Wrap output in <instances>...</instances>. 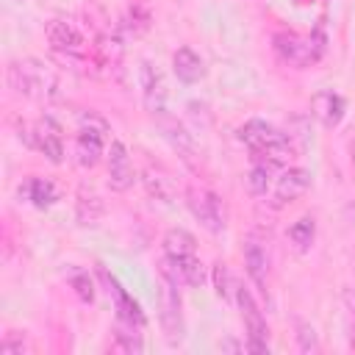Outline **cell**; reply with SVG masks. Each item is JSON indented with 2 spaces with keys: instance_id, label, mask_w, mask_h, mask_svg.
I'll list each match as a JSON object with an SVG mask.
<instances>
[{
  "instance_id": "cell-17",
  "label": "cell",
  "mask_w": 355,
  "mask_h": 355,
  "mask_svg": "<svg viewBox=\"0 0 355 355\" xmlns=\"http://www.w3.org/2000/svg\"><path fill=\"white\" fill-rule=\"evenodd\" d=\"M105 275V272H103ZM105 280H108V291L114 294V302H116V311H119V319L122 322H130V324H136V327H144V313H141V308H139V302L116 283V277H108L105 275Z\"/></svg>"
},
{
  "instance_id": "cell-23",
  "label": "cell",
  "mask_w": 355,
  "mask_h": 355,
  "mask_svg": "<svg viewBox=\"0 0 355 355\" xmlns=\"http://www.w3.org/2000/svg\"><path fill=\"white\" fill-rule=\"evenodd\" d=\"M164 136L178 153H183V158H189L194 153V139L180 122H164Z\"/></svg>"
},
{
  "instance_id": "cell-11",
  "label": "cell",
  "mask_w": 355,
  "mask_h": 355,
  "mask_svg": "<svg viewBox=\"0 0 355 355\" xmlns=\"http://www.w3.org/2000/svg\"><path fill=\"white\" fill-rule=\"evenodd\" d=\"M172 72H175V78L180 80V83H186V86H194V83H200L202 78H205V61L191 50V47H178L175 50V55H172Z\"/></svg>"
},
{
  "instance_id": "cell-18",
  "label": "cell",
  "mask_w": 355,
  "mask_h": 355,
  "mask_svg": "<svg viewBox=\"0 0 355 355\" xmlns=\"http://www.w3.org/2000/svg\"><path fill=\"white\" fill-rule=\"evenodd\" d=\"M103 214H105L103 200H100L94 191L80 189V191H78V200H75V216H78V222H80L83 227H94V225L103 219Z\"/></svg>"
},
{
  "instance_id": "cell-31",
  "label": "cell",
  "mask_w": 355,
  "mask_h": 355,
  "mask_svg": "<svg viewBox=\"0 0 355 355\" xmlns=\"http://www.w3.org/2000/svg\"><path fill=\"white\" fill-rule=\"evenodd\" d=\"M22 349H25V341H22V338H14V336L3 338V344H0V352H3V355H11V352H22Z\"/></svg>"
},
{
  "instance_id": "cell-15",
  "label": "cell",
  "mask_w": 355,
  "mask_h": 355,
  "mask_svg": "<svg viewBox=\"0 0 355 355\" xmlns=\"http://www.w3.org/2000/svg\"><path fill=\"white\" fill-rule=\"evenodd\" d=\"M19 197H25L31 205H36V208L44 211V208H50L58 200V191H55L53 180H47V178H28L19 186Z\"/></svg>"
},
{
  "instance_id": "cell-8",
  "label": "cell",
  "mask_w": 355,
  "mask_h": 355,
  "mask_svg": "<svg viewBox=\"0 0 355 355\" xmlns=\"http://www.w3.org/2000/svg\"><path fill=\"white\" fill-rule=\"evenodd\" d=\"M139 83H141L144 108L153 116L166 114V83H164V75L150 61H141V67H139Z\"/></svg>"
},
{
  "instance_id": "cell-10",
  "label": "cell",
  "mask_w": 355,
  "mask_h": 355,
  "mask_svg": "<svg viewBox=\"0 0 355 355\" xmlns=\"http://www.w3.org/2000/svg\"><path fill=\"white\" fill-rule=\"evenodd\" d=\"M311 114L324 125V128H336L344 119V97L336 94L333 89H322L311 97Z\"/></svg>"
},
{
  "instance_id": "cell-5",
  "label": "cell",
  "mask_w": 355,
  "mask_h": 355,
  "mask_svg": "<svg viewBox=\"0 0 355 355\" xmlns=\"http://www.w3.org/2000/svg\"><path fill=\"white\" fill-rule=\"evenodd\" d=\"M44 36H47L50 47L55 53H61L64 58H75V61L83 58L86 39H83V31L72 19H50L44 25Z\"/></svg>"
},
{
  "instance_id": "cell-14",
  "label": "cell",
  "mask_w": 355,
  "mask_h": 355,
  "mask_svg": "<svg viewBox=\"0 0 355 355\" xmlns=\"http://www.w3.org/2000/svg\"><path fill=\"white\" fill-rule=\"evenodd\" d=\"M33 136H36V147L47 155L50 164H61V161H64V141H61L58 128H55L50 119L39 122V125L33 128Z\"/></svg>"
},
{
  "instance_id": "cell-24",
  "label": "cell",
  "mask_w": 355,
  "mask_h": 355,
  "mask_svg": "<svg viewBox=\"0 0 355 355\" xmlns=\"http://www.w3.org/2000/svg\"><path fill=\"white\" fill-rule=\"evenodd\" d=\"M313 236H316V222L313 216H300L291 227H288V239L297 244V250H308L313 244Z\"/></svg>"
},
{
  "instance_id": "cell-12",
  "label": "cell",
  "mask_w": 355,
  "mask_h": 355,
  "mask_svg": "<svg viewBox=\"0 0 355 355\" xmlns=\"http://www.w3.org/2000/svg\"><path fill=\"white\" fill-rule=\"evenodd\" d=\"M311 189V172L302 166H288L283 169V175L275 183V197L277 202H291L297 197H302Z\"/></svg>"
},
{
  "instance_id": "cell-21",
  "label": "cell",
  "mask_w": 355,
  "mask_h": 355,
  "mask_svg": "<svg viewBox=\"0 0 355 355\" xmlns=\"http://www.w3.org/2000/svg\"><path fill=\"white\" fill-rule=\"evenodd\" d=\"M141 180H144L147 191H150L155 200L169 202V200L175 197V186H172V180H169L164 172H158V169H144V172H141Z\"/></svg>"
},
{
  "instance_id": "cell-16",
  "label": "cell",
  "mask_w": 355,
  "mask_h": 355,
  "mask_svg": "<svg viewBox=\"0 0 355 355\" xmlns=\"http://www.w3.org/2000/svg\"><path fill=\"white\" fill-rule=\"evenodd\" d=\"M244 266H247V275H250V280L261 288V291H266L263 286H266V269H269V258H266V250L255 241V239H250L247 244H244Z\"/></svg>"
},
{
  "instance_id": "cell-28",
  "label": "cell",
  "mask_w": 355,
  "mask_h": 355,
  "mask_svg": "<svg viewBox=\"0 0 355 355\" xmlns=\"http://www.w3.org/2000/svg\"><path fill=\"white\" fill-rule=\"evenodd\" d=\"M297 341H300V349H302V352H316V349H319L316 330H313V324H308V322H297Z\"/></svg>"
},
{
  "instance_id": "cell-13",
  "label": "cell",
  "mask_w": 355,
  "mask_h": 355,
  "mask_svg": "<svg viewBox=\"0 0 355 355\" xmlns=\"http://www.w3.org/2000/svg\"><path fill=\"white\" fill-rule=\"evenodd\" d=\"M103 141H105V133L80 128V133L75 139V158H78V164L86 166V169L97 166L100 158H103Z\"/></svg>"
},
{
  "instance_id": "cell-22",
  "label": "cell",
  "mask_w": 355,
  "mask_h": 355,
  "mask_svg": "<svg viewBox=\"0 0 355 355\" xmlns=\"http://www.w3.org/2000/svg\"><path fill=\"white\" fill-rule=\"evenodd\" d=\"M211 283H214V291H216L219 300H225V302L236 300V280H233L227 263L219 261V263L211 266Z\"/></svg>"
},
{
  "instance_id": "cell-2",
  "label": "cell",
  "mask_w": 355,
  "mask_h": 355,
  "mask_svg": "<svg viewBox=\"0 0 355 355\" xmlns=\"http://www.w3.org/2000/svg\"><path fill=\"white\" fill-rule=\"evenodd\" d=\"M8 83L17 94L25 97H58V75L53 72L50 64H42L39 58L14 61L8 67Z\"/></svg>"
},
{
  "instance_id": "cell-27",
  "label": "cell",
  "mask_w": 355,
  "mask_h": 355,
  "mask_svg": "<svg viewBox=\"0 0 355 355\" xmlns=\"http://www.w3.org/2000/svg\"><path fill=\"white\" fill-rule=\"evenodd\" d=\"M136 330H139L136 324L119 319V327H116V347L125 349V352H141L144 344H141V336H139Z\"/></svg>"
},
{
  "instance_id": "cell-29",
  "label": "cell",
  "mask_w": 355,
  "mask_h": 355,
  "mask_svg": "<svg viewBox=\"0 0 355 355\" xmlns=\"http://www.w3.org/2000/svg\"><path fill=\"white\" fill-rule=\"evenodd\" d=\"M128 28L133 31V33H141V31H147V25H150V14L141 8V6H133L130 8V14H128Z\"/></svg>"
},
{
  "instance_id": "cell-9",
  "label": "cell",
  "mask_w": 355,
  "mask_h": 355,
  "mask_svg": "<svg viewBox=\"0 0 355 355\" xmlns=\"http://www.w3.org/2000/svg\"><path fill=\"white\" fill-rule=\"evenodd\" d=\"M133 166H130V158H128V147L114 139L111 147H108V186L114 191H128L133 186Z\"/></svg>"
},
{
  "instance_id": "cell-25",
  "label": "cell",
  "mask_w": 355,
  "mask_h": 355,
  "mask_svg": "<svg viewBox=\"0 0 355 355\" xmlns=\"http://www.w3.org/2000/svg\"><path fill=\"white\" fill-rule=\"evenodd\" d=\"M67 280H69V286L75 288V294H78L83 302H94V283H92V277H89L86 269L69 266V269H67Z\"/></svg>"
},
{
  "instance_id": "cell-1",
  "label": "cell",
  "mask_w": 355,
  "mask_h": 355,
  "mask_svg": "<svg viewBox=\"0 0 355 355\" xmlns=\"http://www.w3.org/2000/svg\"><path fill=\"white\" fill-rule=\"evenodd\" d=\"M236 136H239L241 144H247V147L255 153V158H263V164H269L272 169H275V166H283L286 158H291V153H294L288 133L277 130L275 125H269V122H263V119H250V122H244Z\"/></svg>"
},
{
  "instance_id": "cell-6",
  "label": "cell",
  "mask_w": 355,
  "mask_h": 355,
  "mask_svg": "<svg viewBox=\"0 0 355 355\" xmlns=\"http://www.w3.org/2000/svg\"><path fill=\"white\" fill-rule=\"evenodd\" d=\"M186 205H189V211L194 214V219H197L205 230H211V233H222V230H225L222 202H219V197H216L214 191L191 186V189L186 191Z\"/></svg>"
},
{
  "instance_id": "cell-19",
  "label": "cell",
  "mask_w": 355,
  "mask_h": 355,
  "mask_svg": "<svg viewBox=\"0 0 355 355\" xmlns=\"http://www.w3.org/2000/svg\"><path fill=\"white\" fill-rule=\"evenodd\" d=\"M194 250H197V239L186 227H169L164 233V252H166V258L191 255Z\"/></svg>"
},
{
  "instance_id": "cell-30",
  "label": "cell",
  "mask_w": 355,
  "mask_h": 355,
  "mask_svg": "<svg viewBox=\"0 0 355 355\" xmlns=\"http://www.w3.org/2000/svg\"><path fill=\"white\" fill-rule=\"evenodd\" d=\"M78 122H80V128H89V130H97V133H108V122L103 119V116H97L94 111H83L80 116H78Z\"/></svg>"
},
{
  "instance_id": "cell-3",
  "label": "cell",
  "mask_w": 355,
  "mask_h": 355,
  "mask_svg": "<svg viewBox=\"0 0 355 355\" xmlns=\"http://www.w3.org/2000/svg\"><path fill=\"white\" fill-rule=\"evenodd\" d=\"M158 302H161V327L166 333L169 344H178L183 338V313H180V291H178V269L172 258H164L158 266Z\"/></svg>"
},
{
  "instance_id": "cell-4",
  "label": "cell",
  "mask_w": 355,
  "mask_h": 355,
  "mask_svg": "<svg viewBox=\"0 0 355 355\" xmlns=\"http://www.w3.org/2000/svg\"><path fill=\"white\" fill-rule=\"evenodd\" d=\"M236 305H239L241 319L247 324V349L250 352H269V347H266V319H263L252 291L244 288V286H236Z\"/></svg>"
},
{
  "instance_id": "cell-26",
  "label": "cell",
  "mask_w": 355,
  "mask_h": 355,
  "mask_svg": "<svg viewBox=\"0 0 355 355\" xmlns=\"http://www.w3.org/2000/svg\"><path fill=\"white\" fill-rule=\"evenodd\" d=\"M269 183H272V166L263 164V161H255L252 169L247 172V189H250V194H266Z\"/></svg>"
},
{
  "instance_id": "cell-20",
  "label": "cell",
  "mask_w": 355,
  "mask_h": 355,
  "mask_svg": "<svg viewBox=\"0 0 355 355\" xmlns=\"http://www.w3.org/2000/svg\"><path fill=\"white\" fill-rule=\"evenodd\" d=\"M172 263H175V269H178V275L183 277V283H189V286H202L205 283V266H202V261L191 252V255H180V258H172Z\"/></svg>"
},
{
  "instance_id": "cell-7",
  "label": "cell",
  "mask_w": 355,
  "mask_h": 355,
  "mask_svg": "<svg viewBox=\"0 0 355 355\" xmlns=\"http://www.w3.org/2000/svg\"><path fill=\"white\" fill-rule=\"evenodd\" d=\"M275 53L283 58V61H288V64H294V67H308V64H313L316 58H322V53L316 50V44L311 42V36L308 39H302V36H297V33H275Z\"/></svg>"
}]
</instances>
